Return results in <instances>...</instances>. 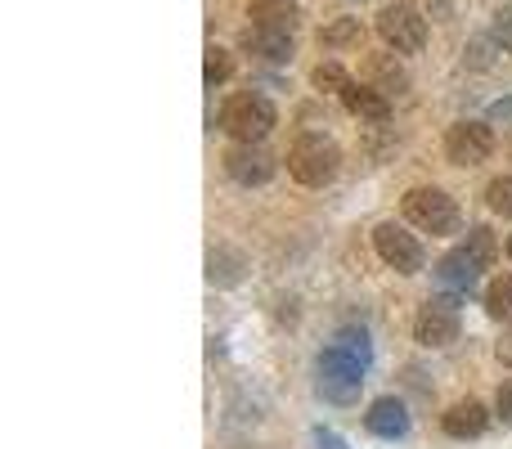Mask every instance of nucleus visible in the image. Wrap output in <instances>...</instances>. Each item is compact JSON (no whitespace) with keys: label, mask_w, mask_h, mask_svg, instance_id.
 <instances>
[{"label":"nucleus","mask_w":512,"mask_h":449,"mask_svg":"<svg viewBox=\"0 0 512 449\" xmlns=\"http://www.w3.org/2000/svg\"><path fill=\"white\" fill-rule=\"evenodd\" d=\"M279 126V113H274V104L265 95H252V90H243V95L225 99L221 108V131L234 135L239 144H261L265 135Z\"/></svg>","instance_id":"obj_1"},{"label":"nucleus","mask_w":512,"mask_h":449,"mask_svg":"<svg viewBox=\"0 0 512 449\" xmlns=\"http://www.w3.org/2000/svg\"><path fill=\"white\" fill-rule=\"evenodd\" d=\"M337 167H342V149L324 135H301L288 149V176L306 189H324L337 176Z\"/></svg>","instance_id":"obj_2"},{"label":"nucleus","mask_w":512,"mask_h":449,"mask_svg":"<svg viewBox=\"0 0 512 449\" xmlns=\"http://www.w3.org/2000/svg\"><path fill=\"white\" fill-rule=\"evenodd\" d=\"M315 369H319V391H324V400H333V405H355V400H360L369 364L355 360L351 351H342V346L328 342V351L319 355Z\"/></svg>","instance_id":"obj_3"},{"label":"nucleus","mask_w":512,"mask_h":449,"mask_svg":"<svg viewBox=\"0 0 512 449\" xmlns=\"http://www.w3.org/2000/svg\"><path fill=\"white\" fill-rule=\"evenodd\" d=\"M378 36L387 41V50L396 54H418L427 45V18L414 0H391L378 9Z\"/></svg>","instance_id":"obj_4"},{"label":"nucleus","mask_w":512,"mask_h":449,"mask_svg":"<svg viewBox=\"0 0 512 449\" xmlns=\"http://www.w3.org/2000/svg\"><path fill=\"white\" fill-rule=\"evenodd\" d=\"M405 221L414 229H423V234H454L463 216H459V203L445 189L423 185L405 194Z\"/></svg>","instance_id":"obj_5"},{"label":"nucleus","mask_w":512,"mask_h":449,"mask_svg":"<svg viewBox=\"0 0 512 449\" xmlns=\"http://www.w3.org/2000/svg\"><path fill=\"white\" fill-rule=\"evenodd\" d=\"M414 337L418 346H450L459 342V292L454 297H432L414 315Z\"/></svg>","instance_id":"obj_6"},{"label":"nucleus","mask_w":512,"mask_h":449,"mask_svg":"<svg viewBox=\"0 0 512 449\" xmlns=\"http://www.w3.org/2000/svg\"><path fill=\"white\" fill-rule=\"evenodd\" d=\"M373 247H378V256L396 274H418V270H423V247H418V238L409 234L405 225L382 221L378 229H373Z\"/></svg>","instance_id":"obj_7"},{"label":"nucleus","mask_w":512,"mask_h":449,"mask_svg":"<svg viewBox=\"0 0 512 449\" xmlns=\"http://www.w3.org/2000/svg\"><path fill=\"white\" fill-rule=\"evenodd\" d=\"M490 153H495V135L486 122H454L445 131V158L454 167H481Z\"/></svg>","instance_id":"obj_8"},{"label":"nucleus","mask_w":512,"mask_h":449,"mask_svg":"<svg viewBox=\"0 0 512 449\" xmlns=\"http://www.w3.org/2000/svg\"><path fill=\"white\" fill-rule=\"evenodd\" d=\"M225 171H230L234 185L252 189V185H270L274 180V158L261 144H239V149L225 153Z\"/></svg>","instance_id":"obj_9"},{"label":"nucleus","mask_w":512,"mask_h":449,"mask_svg":"<svg viewBox=\"0 0 512 449\" xmlns=\"http://www.w3.org/2000/svg\"><path fill=\"white\" fill-rule=\"evenodd\" d=\"M364 427H369L373 436H382V441H400V436H409V409H405V400H396V396L373 400L369 414H364Z\"/></svg>","instance_id":"obj_10"},{"label":"nucleus","mask_w":512,"mask_h":449,"mask_svg":"<svg viewBox=\"0 0 512 449\" xmlns=\"http://www.w3.org/2000/svg\"><path fill=\"white\" fill-rule=\"evenodd\" d=\"M481 270H486V265H481L468 247H454L450 256H441V261H436V279H441L450 292H459V297H463V292H472V283L481 279Z\"/></svg>","instance_id":"obj_11"},{"label":"nucleus","mask_w":512,"mask_h":449,"mask_svg":"<svg viewBox=\"0 0 512 449\" xmlns=\"http://www.w3.org/2000/svg\"><path fill=\"white\" fill-rule=\"evenodd\" d=\"M441 427H445V436H454V441H472V436H481L490 427V414L481 400H459V405L445 409Z\"/></svg>","instance_id":"obj_12"},{"label":"nucleus","mask_w":512,"mask_h":449,"mask_svg":"<svg viewBox=\"0 0 512 449\" xmlns=\"http://www.w3.org/2000/svg\"><path fill=\"white\" fill-rule=\"evenodd\" d=\"M342 104H346V113L351 117H360V122H387L391 117V99H387V90H378V86H346L342 90Z\"/></svg>","instance_id":"obj_13"},{"label":"nucleus","mask_w":512,"mask_h":449,"mask_svg":"<svg viewBox=\"0 0 512 449\" xmlns=\"http://www.w3.org/2000/svg\"><path fill=\"white\" fill-rule=\"evenodd\" d=\"M243 45L265 63H292L297 45H292V32H274V27H248Z\"/></svg>","instance_id":"obj_14"},{"label":"nucleus","mask_w":512,"mask_h":449,"mask_svg":"<svg viewBox=\"0 0 512 449\" xmlns=\"http://www.w3.org/2000/svg\"><path fill=\"white\" fill-rule=\"evenodd\" d=\"M301 5L297 0H252V27H274V32H297Z\"/></svg>","instance_id":"obj_15"},{"label":"nucleus","mask_w":512,"mask_h":449,"mask_svg":"<svg viewBox=\"0 0 512 449\" xmlns=\"http://www.w3.org/2000/svg\"><path fill=\"white\" fill-rule=\"evenodd\" d=\"M207 279L221 283V288L239 283L243 279V256L230 252V247H212V256H207Z\"/></svg>","instance_id":"obj_16"},{"label":"nucleus","mask_w":512,"mask_h":449,"mask_svg":"<svg viewBox=\"0 0 512 449\" xmlns=\"http://www.w3.org/2000/svg\"><path fill=\"white\" fill-rule=\"evenodd\" d=\"M364 41V23L360 18H337V23L319 27V45H328V50H351V45Z\"/></svg>","instance_id":"obj_17"},{"label":"nucleus","mask_w":512,"mask_h":449,"mask_svg":"<svg viewBox=\"0 0 512 449\" xmlns=\"http://www.w3.org/2000/svg\"><path fill=\"white\" fill-rule=\"evenodd\" d=\"M486 315L499 324H512V274H499L486 288Z\"/></svg>","instance_id":"obj_18"},{"label":"nucleus","mask_w":512,"mask_h":449,"mask_svg":"<svg viewBox=\"0 0 512 449\" xmlns=\"http://www.w3.org/2000/svg\"><path fill=\"white\" fill-rule=\"evenodd\" d=\"M234 77V54L221 50V45H207V63H203V81L207 86H225V81Z\"/></svg>","instance_id":"obj_19"},{"label":"nucleus","mask_w":512,"mask_h":449,"mask_svg":"<svg viewBox=\"0 0 512 449\" xmlns=\"http://www.w3.org/2000/svg\"><path fill=\"white\" fill-rule=\"evenodd\" d=\"M310 81H315V90H328V95H342L346 86H351V77H346L342 63H315V72H310Z\"/></svg>","instance_id":"obj_20"},{"label":"nucleus","mask_w":512,"mask_h":449,"mask_svg":"<svg viewBox=\"0 0 512 449\" xmlns=\"http://www.w3.org/2000/svg\"><path fill=\"white\" fill-rule=\"evenodd\" d=\"M463 247H468V252L477 256V261L486 265V270H490V265H495V252H499V243H495V234H490L486 225L468 229V243H463Z\"/></svg>","instance_id":"obj_21"},{"label":"nucleus","mask_w":512,"mask_h":449,"mask_svg":"<svg viewBox=\"0 0 512 449\" xmlns=\"http://www.w3.org/2000/svg\"><path fill=\"white\" fill-rule=\"evenodd\" d=\"M333 346H342V351H351L355 360H364V364L373 360V346H369V337H364V333H355V328H342V333L333 337Z\"/></svg>","instance_id":"obj_22"},{"label":"nucleus","mask_w":512,"mask_h":449,"mask_svg":"<svg viewBox=\"0 0 512 449\" xmlns=\"http://www.w3.org/2000/svg\"><path fill=\"white\" fill-rule=\"evenodd\" d=\"M486 203L495 207L499 216H512V176L490 180V189H486Z\"/></svg>","instance_id":"obj_23"},{"label":"nucleus","mask_w":512,"mask_h":449,"mask_svg":"<svg viewBox=\"0 0 512 449\" xmlns=\"http://www.w3.org/2000/svg\"><path fill=\"white\" fill-rule=\"evenodd\" d=\"M373 77H378L382 86H387V95H391L396 86H405V72H400L391 59H373ZM382 86H378V90H382Z\"/></svg>","instance_id":"obj_24"},{"label":"nucleus","mask_w":512,"mask_h":449,"mask_svg":"<svg viewBox=\"0 0 512 449\" xmlns=\"http://www.w3.org/2000/svg\"><path fill=\"white\" fill-rule=\"evenodd\" d=\"M490 36H495L499 50L512 54V9H499V14H495V32H490Z\"/></svg>","instance_id":"obj_25"},{"label":"nucleus","mask_w":512,"mask_h":449,"mask_svg":"<svg viewBox=\"0 0 512 449\" xmlns=\"http://www.w3.org/2000/svg\"><path fill=\"white\" fill-rule=\"evenodd\" d=\"M495 409H499V418L512 427V378H504V387H499V400H495Z\"/></svg>","instance_id":"obj_26"},{"label":"nucleus","mask_w":512,"mask_h":449,"mask_svg":"<svg viewBox=\"0 0 512 449\" xmlns=\"http://www.w3.org/2000/svg\"><path fill=\"white\" fill-rule=\"evenodd\" d=\"M315 441H319V449H351V445H346L337 432H328V427H319V432H315Z\"/></svg>","instance_id":"obj_27"},{"label":"nucleus","mask_w":512,"mask_h":449,"mask_svg":"<svg viewBox=\"0 0 512 449\" xmlns=\"http://www.w3.org/2000/svg\"><path fill=\"white\" fill-rule=\"evenodd\" d=\"M499 360H504V364H512V333L504 337V342H499Z\"/></svg>","instance_id":"obj_28"},{"label":"nucleus","mask_w":512,"mask_h":449,"mask_svg":"<svg viewBox=\"0 0 512 449\" xmlns=\"http://www.w3.org/2000/svg\"><path fill=\"white\" fill-rule=\"evenodd\" d=\"M508 256H512V238H508Z\"/></svg>","instance_id":"obj_29"}]
</instances>
